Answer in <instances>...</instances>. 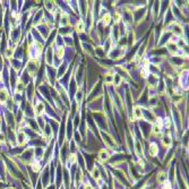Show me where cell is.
<instances>
[{"label":"cell","instance_id":"8fae6325","mask_svg":"<svg viewBox=\"0 0 189 189\" xmlns=\"http://www.w3.org/2000/svg\"><path fill=\"white\" fill-rule=\"evenodd\" d=\"M162 189H172V183L167 180L165 182L162 183Z\"/></svg>","mask_w":189,"mask_h":189},{"label":"cell","instance_id":"3957f363","mask_svg":"<svg viewBox=\"0 0 189 189\" xmlns=\"http://www.w3.org/2000/svg\"><path fill=\"white\" fill-rule=\"evenodd\" d=\"M53 44L52 45H48V48L45 50V64L46 66H52L53 65Z\"/></svg>","mask_w":189,"mask_h":189},{"label":"cell","instance_id":"ba28073f","mask_svg":"<svg viewBox=\"0 0 189 189\" xmlns=\"http://www.w3.org/2000/svg\"><path fill=\"white\" fill-rule=\"evenodd\" d=\"M94 56H95L96 58H99L100 60H102V59H104V58H107L105 52H104V50H103V48H102L101 45L95 46V49H94Z\"/></svg>","mask_w":189,"mask_h":189},{"label":"cell","instance_id":"52a82bcc","mask_svg":"<svg viewBox=\"0 0 189 189\" xmlns=\"http://www.w3.org/2000/svg\"><path fill=\"white\" fill-rule=\"evenodd\" d=\"M148 153H149V155H151L152 157H156L157 155H159L160 147H159V145H157L156 141H151V143H149Z\"/></svg>","mask_w":189,"mask_h":189},{"label":"cell","instance_id":"277c9868","mask_svg":"<svg viewBox=\"0 0 189 189\" xmlns=\"http://www.w3.org/2000/svg\"><path fill=\"white\" fill-rule=\"evenodd\" d=\"M111 157V154H110L109 149L108 148H100L99 151V154H98V160L99 162H101V163H104V162H107L108 160Z\"/></svg>","mask_w":189,"mask_h":189},{"label":"cell","instance_id":"5bb4252c","mask_svg":"<svg viewBox=\"0 0 189 189\" xmlns=\"http://www.w3.org/2000/svg\"><path fill=\"white\" fill-rule=\"evenodd\" d=\"M8 189H14V188H8Z\"/></svg>","mask_w":189,"mask_h":189},{"label":"cell","instance_id":"8992f818","mask_svg":"<svg viewBox=\"0 0 189 189\" xmlns=\"http://www.w3.org/2000/svg\"><path fill=\"white\" fill-rule=\"evenodd\" d=\"M9 99H10V95H9L8 88H6L5 86L0 87V104H5Z\"/></svg>","mask_w":189,"mask_h":189},{"label":"cell","instance_id":"30bf717a","mask_svg":"<svg viewBox=\"0 0 189 189\" xmlns=\"http://www.w3.org/2000/svg\"><path fill=\"white\" fill-rule=\"evenodd\" d=\"M168 180V175H167V172L165 171H160L157 173V182H160L162 185L163 182Z\"/></svg>","mask_w":189,"mask_h":189},{"label":"cell","instance_id":"7a4b0ae2","mask_svg":"<svg viewBox=\"0 0 189 189\" xmlns=\"http://www.w3.org/2000/svg\"><path fill=\"white\" fill-rule=\"evenodd\" d=\"M94 49L95 46L87 42H80V51L84 52V54L87 57H93L94 54Z\"/></svg>","mask_w":189,"mask_h":189},{"label":"cell","instance_id":"6da1fadb","mask_svg":"<svg viewBox=\"0 0 189 189\" xmlns=\"http://www.w3.org/2000/svg\"><path fill=\"white\" fill-rule=\"evenodd\" d=\"M137 127L139 128V132L141 134V138H144V139H148V138L151 137V127H152V125L149 122L140 120V121H137Z\"/></svg>","mask_w":189,"mask_h":189},{"label":"cell","instance_id":"4fadbf2b","mask_svg":"<svg viewBox=\"0 0 189 189\" xmlns=\"http://www.w3.org/2000/svg\"><path fill=\"white\" fill-rule=\"evenodd\" d=\"M102 189H108V188H107L105 185H103V186H102Z\"/></svg>","mask_w":189,"mask_h":189},{"label":"cell","instance_id":"5b68a950","mask_svg":"<svg viewBox=\"0 0 189 189\" xmlns=\"http://www.w3.org/2000/svg\"><path fill=\"white\" fill-rule=\"evenodd\" d=\"M73 28H74L75 34H77V35L85 33V24H84V19H83V18L79 17V19L77 20V23L74 25V27H73Z\"/></svg>","mask_w":189,"mask_h":189},{"label":"cell","instance_id":"7c38bea8","mask_svg":"<svg viewBox=\"0 0 189 189\" xmlns=\"http://www.w3.org/2000/svg\"><path fill=\"white\" fill-rule=\"evenodd\" d=\"M0 83H2V73L0 72Z\"/></svg>","mask_w":189,"mask_h":189},{"label":"cell","instance_id":"9c48e42d","mask_svg":"<svg viewBox=\"0 0 189 189\" xmlns=\"http://www.w3.org/2000/svg\"><path fill=\"white\" fill-rule=\"evenodd\" d=\"M91 175H92V178L96 181H100V179H101V171H100L99 167H96V164L94 165L93 169L91 170Z\"/></svg>","mask_w":189,"mask_h":189}]
</instances>
